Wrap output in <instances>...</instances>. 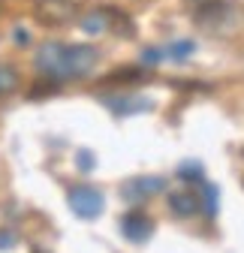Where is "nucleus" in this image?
I'll return each instance as SVG.
<instances>
[{
    "label": "nucleus",
    "instance_id": "obj_7",
    "mask_svg": "<svg viewBox=\"0 0 244 253\" xmlns=\"http://www.w3.org/2000/svg\"><path fill=\"white\" fill-rule=\"evenodd\" d=\"M121 232H124V238L133 241V244H145L151 238V232H154V220H151L145 211L133 208V211H127L121 217Z\"/></svg>",
    "mask_w": 244,
    "mask_h": 253
},
{
    "label": "nucleus",
    "instance_id": "obj_2",
    "mask_svg": "<svg viewBox=\"0 0 244 253\" xmlns=\"http://www.w3.org/2000/svg\"><path fill=\"white\" fill-rule=\"evenodd\" d=\"M79 18V3L76 0H34V21L48 30L70 27Z\"/></svg>",
    "mask_w": 244,
    "mask_h": 253
},
{
    "label": "nucleus",
    "instance_id": "obj_9",
    "mask_svg": "<svg viewBox=\"0 0 244 253\" xmlns=\"http://www.w3.org/2000/svg\"><path fill=\"white\" fill-rule=\"evenodd\" d=\"M21 79H18V70L9 67V63H0V100H6L12 97V93L18 90Z\"/></svg>",
    "mask_w": 244,
    "mask_h": 253
},
{
    "label": "nucleus",
    "instance_id": "obj_6",
    "mask_svg": "<svg viewBox=\"0 0 244 253\" xmlns=\"http://www.w3.org/2000/svg\"><path fill=\"white\" fill-rule=\"evenodd\" d=\"M169 208H172L175 217H184L187 220V217H196L199 211H205V196H202L199 187H193V184L184 181L181 190L169 193Z\"/></svg>",
    "mask_w": 244,
    "mask_h": 253
},
{
    "label": "nucleus",
    "instance_id": "obj_1",
    "mask_svg": "<svg viewBox=\"0 0 244 253\" xmlns=\"http://www.w3.org/2000/svg\"><path fill=\"white\" fill-rule=\"evenodd\" d=\"M100 63V51L94 45H64V42H45L37 51V70L54 82L84 79Z\"/></svg>",
    "mask_w": 244,
    "mask_h": 253
},
{
    "label": "nucleus",
    "instance_id": "obj_3",
    "mask_svg": "<svg viewBox=\"0 0 244 253\" xmlns=\"http://www.w3.org/2000/svg\"><path fill=\"white\" fill-rule=\"evenodd\" d=\"M184 6H187L190 18L199 27H208V30L229 21V15H232L229 0H184Z\"/></svg>",
    "mask_w": 244,
    "mask_h": 253
},
{
    "label": "nucleus",
    "instance_id": "obj_4",
    "mask_svg": "<svg viewBox=\"0 0 244 253\" xmlns=\"http://www.w3.org/2000/svg\"><path fill=\"white\" fill-rule=\"evenodd\" d=\"M67 202H70L73 214H76V217H84V220L100 217V214H103V208H106L103 193H100L97 187H87V184L73 187V190H70V196H67Z\"/></svg>",
    "mask_w": 244,
    "mask_h": 253
},
{
    "label": "nucleus",
    "instance_id": "obj_5",
    "mask_svg": "<svg viewBox=\"0 0 244 253\" xmlns=\"http://www.w3.org/2000/svg\"><path fill=\"white\" fill-rule=\"evenodd\" d=\"M81 27L90 30V34H100V30H112V34H121V37L133 34L130 18L121 12V9H97V12H90V15L81 21Z\"/></svg>",
    "mask_w": 244,
    "mask_h": 253
},
{
    "label": "nucleus",
    "instance_id": "obj_8",
    "mask_svg": "<svg viewBox=\"0 0 244 253\" xmlns=\"http://www.w3.org/2000/svg\"><path fill=\"white\" fill-rule=\"evenodd\" d=\"M163 187H166L163 178H157V175H142V178H130L124 187H121V196H124L127 202H145L151 196L163 193Z\"/></svg>",
    "mask_w": 244,
    "mask_h": 253
},
{
    "label": "nucleus",
    "instance_id": "obj_10",
    "mask_svg": "<svg viewBox=\"0 0 244 253\" xmlns=\"http://www.w3.org/2000/svg\"><path fill=\"white\" fill-rule=\"evenodd\" d=\"M0 9H3V0H0Z\"/></svg>",
    "mask_w": 244,
    "mask_h": 253
}]
</instances>
